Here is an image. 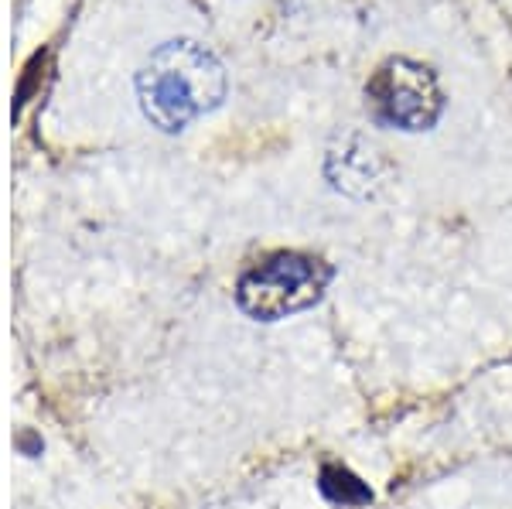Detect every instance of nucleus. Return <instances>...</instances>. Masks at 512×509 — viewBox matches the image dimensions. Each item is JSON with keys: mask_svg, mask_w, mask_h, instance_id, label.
<instances>
[{"mask_svg": "<svg viewBox=\"0 0 512 509\" xmlns=\"http://www.w3.org/2000/svg\"><path fill=\"white\" fill-rule=\"evenodd\" d=\"M226 69L212 48L192 38L164 41L137 72V100L144 117L164 134L212 113L226 100Z\"/></svg>", "mask_w": 512, "mask_h": 509, "instance_id": "f257e3e1", "label": "nucleus"}, {"mask_svg": "<svg viewBox=\"0 0 512 509\" xmlns=\"http://www.w3.org/2000/svg\"><path fill=\"white\" fill-rule=\"evenodd\" d=\"M332 267L311 253L280 250L246 267L236 281V305L256 322H277L321 301Z\"/></svg>", "mask_w": 512, "mask_h": 509, "instance_id": "f03ea898", "label": "nucleus"}, {"mask_svg": "<svg viewBox=\"0 0 512 509\" xmlns=\"http://www.w3.org/2000/svg\"><path fill=\"white\" fill-rule=\"evenodd\" d=\"M366 110L379 127L431 130L444 113V93L437 72L417 59H390L366 82Z\"/></svg>", "mask_w": 512, "mask_h": 509, "instance_id": "7ed1b4c3", "label": "nucleus"}, {"mask_svg": "<svg viewBox=\"0 0 512 509\" xmlns=\"http://www.w3.org/2000/svg\"><path fill=\"white\" fill-rule=\"evenodd\" d=\"M318 489H321V496L335 506H366L369 499H373L366 482H359L349 469H342V465H325Z\"/></svg>", "mask_w": 512, "mask_h": 509, "instance_id": "20e7f679", "label": "nucleus"}, {"mask_svg": "<svg viewBox=\"0 0 512 509\" xmlns=\"http://www.w3.org/2000/svg\"><path fill=\"white\" fill-rule=\"evenodd\" d=\"M332 164H342V171L332 178H338V188H345V192H352V182H373L376 178V171H373V147H362V144H355V151H349V147H342V154H332Z\"/></svg>", "mask_w": 512, "mask_h": 509, "instance_id": "39448f33", "label": "nucleus"}]
</instances>
